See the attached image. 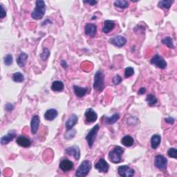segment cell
<instances>
[{
  "label": "cell",
  "instance_id": "1",
  "mask_svg": "<svg viewBox=\"0 0 177 177\" xmlns=\"http://www.w3.org/2000/svg\"><path fill=\"white\" fill-rule=\"evenodd\" d=\"M35 8L31 13V18L34 19H40L44 17L46 12L45 2L42 0H38L36 2Z\"/></svg>",
  "mask_w": 177,
  "mask_h": 177
},
{
  "label": "cell",
  "instance_id": "2",
  "mask_svg": "<svg viewBox=\"0 0 177 177\" xmlns=\"http://www.w3.org/2000/svg\"><path fill=\"white\" fill-rule=\"evenodd\" d=\"M124 152V149L120 146H116L109 153V159L113 163L122 162V154Z\"/></svg>",
  "mask_w": 177,
  "mask_h": 177
},
{
  "label": "cell",
  "instance_id": "3",
  "mask_svg": "<svg viewBox=\"0 0 177 177\" xmlns=\"http://www.w3.org/2000/svg\"><path fill=\"white\" fill-rule=\"evenodd\" d=\"M105 85V75L101 70H98L94 75L93 87L98 91H101Z\"/></svg>",
  "mask_w": 177,
  "mask_h": 177
},
{
  "label": "cell",
  "instance_id": "4",
  "mask_svg": "<svg viewBox=\"0 0 177 177\" xmlns=\"http://www.w3.org/2000/svg\"><path fill=\"white\" fill-rule=\"evenodd\" d=\"M91 163L87 160H85L81 163L78 168L77 169L75 172V176L78 177H85L87 176L89 171L91 169Z\"/></svg>",
  "mask_w": 177,
  "mask_h": 177
},
{
  "label": "cell",
  "instance_id": "5",
  "mask_svg": "<svg viewBox=\"0 0 177 177\" xmlns=\"http://www.w3.org/2000/svg\"><path fill=\"white\" fill-rule=\"evenodd\" d=\"M100 129L99 125H96L93 128L90 130L89 133H87V135L86 136V140L87 141L88 145L90 148H92V146L94 144L95 139L96 138L97 133H98Z\"/></svg>",
  "mask_w": 177,
  "mask_h": 177
},
{
  "label": "cell",
  "instance_id": "6",
  "mask_svg": "<svg viewBox=\"0 0 177 177\" xmlns=\"http://www.w3.org/2000/svg\"><path fill=\"white\" fill-rule=\"evenodd\" d=\"M150 62H151V64H152L153 65H154L158 68L161 69H165L167 67V65H168L165 59L158 54H156L153 57Z\"/></svg>",
  "mask_w": 177,
  "mask_h": 177
},
{
  "label": "cell",
  "instance_id": "7",
  "mask_svg": "<svg viewBox=\"0 0 177 177\" xmlns=\"http://www.w3.org/2000/svg\"><path fill=\"white\" fill-rule=\"evenodd\" d=\"M118 174L123 177H132L135 174L134 169L130 168L128 165H122L118 168Z\"/></svg>",
  "mask_w": 177,
  "mask_h": 177
},
{
  "label": "cell",
  "instance_id": "8",
  "mask_svg": "<svg viewBox=\"0 0 177 177\" xmlns=\"http://www.w3.org/2000/svg\"><path fill=\"white\" fill-rule=\"evenodd\" d=\"M167 165H168V159L165 156L159 154L155 157L154 165L157 168L161 170L165 169L167 168Z\"/></svg>",
  "mask_w": 177,
  "mask_h": 177
},
{
  "label": "cell",
  "instance_id": "9",
  "mask_svg": "<svg viewBox=\"0 0 177 177\" xmlns=\"http://www.w3.org/2000/svg\"><path fill=\"white\" fill-rule=\"evenodd\" d=\"M95 168L101 173H107L109 171V165L105 159H101L96 163Z\"/></svg>",
  "mask_w": 177,
  "mask_h": 177
},
{
  "label": "cell",
  "instance_id": "10",
  "mask_svg": "<svg viewBox=\"0 0 177 177\" xmlns=\"http://www.w3.org/2000/svg\"><path fill=\"white\" fill-rule=\"evenodd\" d=\"M127 42V39L125 37L121 35L116 36L114 38H112L109 39V43L117 47H122L124 46Z\"/></svg>",
  "mask_w": 177,
  "mask_h": 177
},
{
  "label": "cell",
  "instance_id": "11",
  "mask_svg": "<svg viewBox=\"0 0 177 177\" xmlns=\"http://www.w3.org/2000/svg\"><path fill=\"white\" fill-rule=\"evenodd\" d=\"M65 152L67 155L73 156L75 160H79L81 157V150L78 146H72L67 148L65 150Z\"/></svg>",
  "mask_w": 177,
  "mask_h": 177
},
{
  "label": "cell",
  "instance_id": "12",
  "mask_svg": "<svg viewBox=\"0 0 177 177\" xmlns=\"http://www.w3.org/2000/svg\"><path fill=\"white\" fill-rule=\"evenodd\" d=\"M85 118L87 122L91 123L96 121L97 118H98V115L96 113V112L91 108H89L86 110L85 113Z\"/></svg>",
  "mask_w": 177,
  "mask_h": 177
},
{
  "label": "cell",
  "instance_id": "13",
  "mask_svg": "<svg viewBox=\"0 0 177 177\" xmlns=\"http://www.w3.org/2000/svg\"><path fill=\"white\" fill-rule=\"evenodd\" d=\"M60 169L62 170L63 172H69L71 171L73 168V163L69 159H63L60 163Z\"/></svg>",
  "mask_w": 177,
  "mask_h": 177
},
{
  "label": "cell",
  "instance_id": "14",
  "mask_svg": "<svg viewBox=\"0 0 177 177\" xmlns=\"http://www.w3.org/2000/svg\"><path fill=\"white\" fill-rule=\"evenodd\" d=\"M39 123H40L39 116L38 115L33 116L32 117L31 122V133L33 134H35V133L38 132Z\"/></svg>",
  "mask_w": 177,
  "mask_h": 177
},
{
  "label": "cell",
  "instance_id": "15",
  "mask_svg": "<svg viewBox=\"0 0 177 177\" xmlns=\"http://www.w3.org/2000/svg\"><path fill=\"white\" fill-rule=\"evenodd\" d=\"M97 32V26L94 24L89 23L86 24L85 27V33L86 35H89L91 38H93L96 34Z\"/></svg>",
  "mask_w": 177,
  "mask_h": 177
},
{
  "label": "cell",
  "instance_id": "16",
  "mask_svg": "<svg viewBox=\"0 0 177 177\" xmlns=\"http://www.w3.org/2000/svg\"><path fill=\"white\" fill-rule=\"evenodd\" d=\"M78 118L75 114H71V116H69V118H68L67 121H66V128L67 130H70L72 129L73 127H74L77 122H78Z\"/></svg>",
  "mask_w": 177,
  "mask_h": 177
},
{
  "label": "cell",
  "instance_id": "17",
  "mask_svg": "<svg viewBox=\"0 0 177 177\" xmlns=\"http://www.w3.org/2000/svg\"><path fill=\"white\" fill-rule=\"evenodd\" d=\"M17 144L23 148H28L31 144V142L30 139L24 136H20L17 138Z\"/></svg>",
  "mask_w": 177,
  "mask_h": 177
},
{
  "label": "cell",
  "instance_id": "18",
  "mask_svg": "<svg viewBox=\"0 0 177 177\" xmlns=\"http://www.w3.org/2000/svg\"><path fill=\"white\" fill-rule=\"evenodd\" d=\"M58 115V112L55 109H50L47 110L44 113V118L46 121H52L57 118Z\"/></svg>",
  "mask_w": 177,
  "mask_h": 177
},
{
  "label": "cell",
  "instance_id": "19",
  "mask_svg": "<svg viewBox=\"0 0 177 177\" xmlns=\"http://www.w3.org/2000/svg\"><path fill=\"white\" fill-rule=\"evenodd\" d=\"M15 137V132L13 131V130L10 131L7 134L1 138V144L3 145H7L8 143L13 141Z\"/></svg>",
  "mask_w": 177,
  "mask_h": 177
},
{
  "label": "cell",
  "instance_id": "20",
  "mask_svg": "<svg viewBox=\"0 0 177 177\" xmlns=\"http://www.w3.org/2000/svg\"><path fill=\"white\" fill-rule=\"evenodd\" d=\"M119 118H120L119 113H115L114 114H113L111 117H107V116H105L104 117H103V119H104V122L106 123V124L113 125L118 121Z\"/></svg>",
  "mask_w": 177,
  "mask_h": 177
},
{
  "label": "cell",
  "instance_id": "21",
  "mask_svg": "<svg viewBox=\"0 0 177 177\" xmlns=\"http://www.w3.org/2000/svg\"><path fill=\"white\" fill-rule=\"evenodd\" d=\"M115 27V23L111 20H105L102 28V32L104 33H109Z\"/></svg>",
  "mask_w": 177,
  "mask_h": 177
},
{
  "label": "cell",
  "instance_id": "22",
  "mask_svg": "<svg viewBox=\"0 0 177 177\" xmlns=\"http://www.w3.org/2000/svg\"><path fill=\"white\" fill-rule=\"evenodd\" d=\"M73 91H74V93L76 96L82 98L86 95V92H87V88H83L81 86L75 85L73 86Z\"/></svg>",
  "mask_w": 177,
  "mask_h": 177
},
{
  "label": "cell",
  "instance_id": "23",
  "mask_svg": "<svg viewBox=\"0 0 177 177\" xmlns=\"http://www.w3.org/2000/svg\"><path fill=\"white\" fill-rule=\"evenodd\" d=\"M161 141V137L158 134H154L151 138V147L154 149L158 148Z\"/></svg>",
  "mask_w": 177,
  "mask_h": 177
},
{
  "label": "cell",
  "instance_id": "24",
  "mask_svg": "<svg viewBox=\"0 0 177 177\" xmlns=\"http://www.w3.org/2000/svg\"><path fill=\"white\" fill-rule=\"evenodd\" d=\"M28 59V55L26 53H21V54L19 55V57L17 59V63L18 65L20 66V67H24L26 65V60Z\"/></svg>",
  "mask_w": 177,
  "mask_h": 177
},
{
  "label": "cell",
  "instance_id": "25",
  "mask_svg": "<svg viewBox=\"0 0 177 177\" xmlns=\"http://www.w3.org/2000/svg\"><path fill=\"white\" fill-rule=\"evenodd\" d=\"M65 89V85L63 82L59 81H55L53 82L51 89L53 91H62Z\"/></svg>",
  "mask_w": 177,
  "mask_h": 177
},
{
  "label": "cell",
  "instance_id": "26",
  "mask_svg": "<svg viewBox=\"0 0 177 177\" xmlns=\"http://www.w3.org/2000/svg\"><path fill=\"white\" fill-rule=\"evenodd\" d=\"M121 143L125 147H131L134 143V140L131 136L127 135L122 137L121 139Z\"/></svg>",
  "mask_w": 177,
  "mask_h": 177
},
{
  "label": "cell",
  "instance_id": "27",
  "mask_svg": "<svg viewBox=\"0 0 177 177\" xmlns=\"http://www.w3.org/2000/svg\"><path fill=\"white\" fill-rule=\"evenodd\" d=\"M173 2H174L172 1V0H164V1H160L159 2L158 6L160 8L169 9L170 7H171Z\"/></svg>",
  "mask_w": 177,
  "mask_h": 177
},
{
  "label": "cell",
  "instance_id": "28",
  "mask_svg": "<svg viewBox=\"0 0 177 177\" xmlns=\"http://www.w3.org/2000/svg\"><path fill=\"white\" fill-rule=\"evenodd\" d=\"M114 6L120 8H126L128 7L129 3L125 0H116L114 2Z\"/></svg>",
  "mask_w": 177,
  "mask_h": 177
},
{
  "label": "cell",
  "instance_id": "29",
  "mask_svg": "<svg viewBox=\"0 0 177 177\" xmlns=\"http://www.w3.org/2000/svg\"><path fill=\"white\" fill-rule=\"evenodd\" d=\"M162 43L163 44L166 45L167 46H168L170 49H174V45L173 39L171 37H166V38H163L162 39Z\"/></svg>",
  "mask_w": 177,
  "mask_h": 177
},
{
  "label": "cell",
  "instance_id": "30",
  "mask_svg": "<svg viewBox=\"0 0 177 177\" xmlns=\"http://www.w3.org/2000/svg\"><path fill=\"white\" fill-rule=\"evenodd\" d=\"M13 80L15 82H22L24 81V76L22 73L17 72L13 75Z\"/></svg>",
  "mask_w": 177,
  "mask_h": 177
},
{
  "label": "cell",
  "instance_id": "31",
  "mask_svg": "<svg viewBox=\"0 0 177 177\" xmlns=\"http://www.w3.org/2000/svg\"><path fill=\"white\" fill-rule=\"evenodd\" d=\"M146 101L148 102L149 106H153L157 103V98L153 94H149L146 98Z\"/></svg>",
  "mask_w": 177,
  "mask_h": 177
},
{
  "label": "cell",
  "instance_id": "32",
  "mask_svg": "<svg viewBox=\"0 0 177 177\" xmlns=\"http://www.w3.org/2000/svg\"><path fill=\"white\" fill-rule=\"evenodd\" d=\"M13 58L11 54H8L5 56L4 58V64L6 66H10L13 64Z\"/></svg>",
  "mask_w": 177,
  "mask_h": 177
},
{
  "label": "cell",
  "instance_id": "33",
  "mask_svg": "<svg viewBox=\"0 0 177 177\" xmlns=\"http://www.w3.org/2000/svg\"><path fill=\"white\" fill-rule=\"evenodd\" d=\"M68 132H66L65 134V139H71L73 138V137L75 136V129H70V130H68Z\"/></svg>",
  "mask_w": 177,
  "mask_h": 177
},
{
  "label": "cell",
  "instance_id": "34",
  "mask_svg": "<svg viewBox=\"0 0 177 177\" xmlns=\"http://www.w3.org/2000/svg\"><path fill=\"white\" fill-rule=\"evenodd\" d=\"M50 55V51L48 49H44L43 50L42 53L40 54V58H42V60H47L49 58V57Z\"/></svg>",
  "mask_w": 177,
  "mask_h": 177
},
{
  "label": "cell",
  "instance_id": "35",
  "mask_svg": "<svg viewBox=\"0 0 177 177\" xmlns=\"http://www.w3.org/2000/svg\"><path fill=\"white\" fill-rule=\"evenodd\" d=\"M134 74V69L132 67H128L125 70V78H129Z\"/></svg>",
  "mask_w": 177,
  "mask_h": 177
},
{
  "label": "cell",
  "instance_id": "36",
  "mask_svg": "<svg viewBox=\"0 0 177 177\" xmlns=\"http://www.w3.org/2000/svg\"><path fill=\"white\" fill-rule=\"evenodd\" d=\"M168 154L169 157L173 159H176L177 158V152H176V148H170L168 152Z\"/></svg>",
  "mask_w": 177,
  "mask_h": 177
},
{
  "label": "cell",
  "instance_id": "37",
  "mask_svg": "<svg viewBox=\"0 0 177 177\" xmlns=\"http://www.w3.org/2000/svg\"><path fill=\"white\" fill-rule=\"evenodd\" d=\"M122 81V79L121 76H120L119 75H115L114 77H113V85H119L120 83H121Z\"/></svg>",
  "mask_w": 177,
  "mask_h": 177
},
{
  "label": "cell",
  "instance_id": "38",
  "mask_svg": "<svg viewBox=\"0 0 177 177\" xmlns=\"http://www.w3.org/2000/svg\"><path fill=\"white\" fill-rule=\"evenodd\" d=\"M0 6H1V13H0V18L2 19L6 17V9L4 7V6H3L2 4H0Z\"/></svg>",
  "mask_w": 177,
  "mask_h": 177
},
{
  "label": "cell",
  "instance_id": "39",
  "mask_svg": "<svg viewBox=\"0 0 177 177\" xmlns=\"http://www.w3.org/2000/svg\"><path fill=\"white\" fill-rule=\"evenodd\" d=\"M5 109L6 111L10 112L14 109V106H13L11 103H7V104H6L5 106Z\"/></svg>",
  "mask_w": 177,
  "mask_h": 177
},
{
  "label": "cell",
  "instance_id": "40",
  "mask_svg": "<svg viewBox=\"0 0 177 177\" xmlns=\"http://www.w3.org/2000/svg\"><path fill=\"white\" fill-rule=\"evenodd\" d=\"M165 121L166 122L169 123V124H174L175 121V119L172 118V117H168V118H165Z\"/></svg>",
  "mask_w": 177,
  "mask_h": 177
},
{
  "label": "cell",
  "instance_id": "41",
  "mask_svg": "<svg viewBox=\"0 0 177 177\" xmlns=\"http://www.w3.org/2000/svg\"><path fill=\"white\" fill-rule=\"evenodd\" d=\"M83 2H84L85 4H89L91 6H95L97 4V3H98L96 1H95V0H91V1H84Z\"/></svg>",
  "mask_w": 177,
  "mask_h": 177
},
{
  "label": "cell",
  "instance_id": "42",
  "mask_svg": "<svg viewBox=\"0 0 177 177\" xmlns=\"http://www.w3.org/2000/svg\"><path fill=\"white\" fill-rule=\"evenodd\" d=\"M145 92H146V89L142 87V88H141V89H139L138 93V94H140V95H143V94H144Z\"/></svg>",
  "mask_w": 177,
  "mask_h": 177
},
{
  "label": "cell",
  "instance_id": "43",
  "mask_svg": "<svg viewBox=\"0 0 177 177\" xmlns=\"http://www.w3.org/2000/svg\"><path fill=\"white\" fill-rule=\"evenodd\" d=\"M60 64H61V66H62L63 68L66 69V68H67V67H68V65H67V63H66V62L65 60H62Z\"/></svg>",
  "mask_w": 177,
  "mask_h": 177
}]
</instances>
